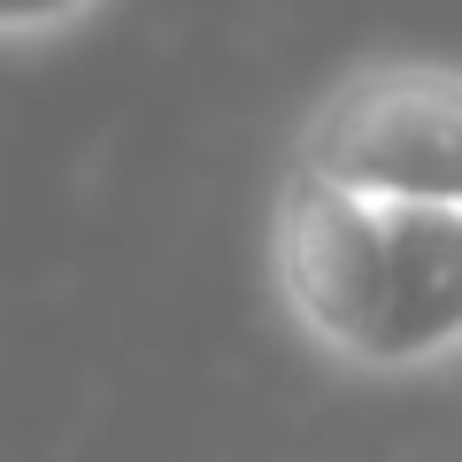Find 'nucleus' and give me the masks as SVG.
Segmentation results:
<instances>
[{
	"instance_id": "obj_1",
	"label": "nucleus",
	"mask_w": 462,
	"mask_h": 462,
	"mask_svg": "<svg viewBox=\"0 0 462 462\" xmlns=\"http://www.w3.org/2000/svg\"><path fill=\"white\" fill-rule=\"evenodd\" d=\"M278 309L355 378H424L462 363V208L363 200L285 170L270 208Z\"/></svg>"
},
{
	"instance_id": "obj_3",
	"label": "nucleus",
	"mask_w": 462,
	"mask_h": 462,
	"mask_svg": "<svg viewBox=\"0 0 462 462\" xmlns=\"http://www.w3.org/2000/svg\"><path fill=\"white\" fill-rule=\"evenodd\" d=\"M108 0H0V47H54L85 32Z\"/></svg>"
},
{
	"instance_id": "obj_2",
	"label": "nucleus",
	"mask_w": 462,
	"mask_h": 462,
	"mask_svg": "<svg viewBox=\"0 0 462 462\" xmlns=\"http://www.w3.org/2000/svg\"><path fill=\"white\" fill-rule=\"evenodd\" d=\"M293 178L363 200L462 208V62L393 54L346 69L293 132Z\"/></svg>"
}]
</instances>
